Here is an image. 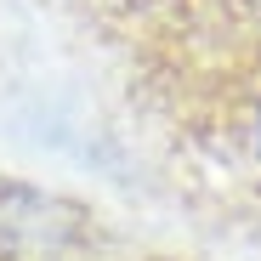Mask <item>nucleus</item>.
I'll use <instances>...</instances> for the list:
<instances>
[{"mask_svg":"<svg viewBox=\"0 0 261 261\" xmlns=\"http://www.w3.org/2000/svg\"><path fill=\"white\" fill-rule=\"evenodd\" d=\"M125 137L176 204L261 227V0H68Z\"/></svg>","mask_w":261,"mask_h":261,"instance_id":"f257e3e1","label":"nucleus"},{"mask_svg":"<svg viewBox=\"0 0 261 261\" xmlns=\"http://www.w3.org/2000/svg\"><path fill=\"white\" fill-rule=\"evenodd\" d=\"M0 261H170L57 182L0 170Z\"/></svg>","mask_w":261,"mask_h":261,"instance_id":"f03ea898","label":"nucleus"}]
</instances>
